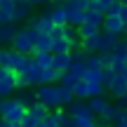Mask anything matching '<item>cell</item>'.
<instances>
[{
	"label": "cell",
	"instance_id": "cell-1",
	"mask_svg": "<svg viewBox=\"0 0 127 127\" xmlns=\"http://www.w3.org/2000/svg\"><path fill=\"white\" fill-rule=\"evenodd\" d=\"M38 31L31 26L26 28H17V33H14V38L9 42H12V50L19 52V54H33V40H35Z\"/></svg>",
	"mask_w": 127,
	"mask_h": 127
},
{
	"label": "cell",
	"instance_id": "cell-2",
	"mask_svg": "<svg viewBox=\"0 0 127 127\" xmlns=\"http://www.w3.org/2000/svg\"><path fill=\"white\" fill-rule=\"evenodd\" d=\"M33 96H35V101H40V104L47 106L50 111L59 106V104H57V90H54V85H40Z\"/></svg>",
	"mask_w": 127,
	"mask_h": 127
},
{
	"label": "cell",
	"instance_id": "cell-3",
	"mask_svg": "<svg viewBox=\"0 0 127 127\" xmlns=\"http://www.w3.org/2000/svg\"><path fill=\"white\" fill-rule=\"evenodd\" d=\"M31 14H33V5H28V2H14V9H12V24L26 21V19H31Z\"/></svg>",
	"mask_w": 127,
	"mask_h": 127
},
{
	"label": "cell",
	"instance_id": "cell-4",
	"mask_svg": "<svg viewBox=\"0 0 127 127\" xmlns=\"http://www.w3.org/2000/svg\"><path fill=\"white\" fill-rule=\"evenodd\" d=\"M54 71L59 73H66L68 66H71V52H57V54H52V64H50Z\"/></svg>",
	"mask_w": 127,
	"mask_h": 127
},
{
	"label": "cell",
	"instance_id": "cell-5",
	"mask_svg": "<svg viewBox=\"0 0 127 127\" xmlns=\"http://www.w3.org/2000/svg\"><path fill=\"white\" fill-rule=\"evenodd\" d=\"M61 35H64V40L68 42V47H71V52L80 47V35H78V28H75V26H71V24H66V26L61 28Z\"/></svg>",
	"mask_w": 127,
	"mask_h": 127
},
{
	"label": "cell",
	"instance_id": "cell-6",
	"mask_svg": "<svg viewBox=\"0 0 127 127\" xmlns=\"http://www.w3.org/2000/svg\"><path fill=\"white\" fill-rule=\"evenodd\" d=\"M31 28H35L38 33H50L52 31V19H50V14H40V17H31V24H28Z\"/></svg>",
	"mask_w": 127,
	"mask_h": 127
},
{
	"label": "cell",
	"instance_id": "cell-7",
	"mask_svg": "<svg viewBox=\"0 0 127 127\" xmlns=\"http://www.w3.org/2000/svg\"><path fill=\"white\" fill-rule=\"evenodd\" d=\"M101 31H106V33H115V35H123V21H120V17H106V14H104Z\"/></svg>",
	"mask_w": 127,
	"mask_h": 127
},
{
	"label": "cell",
	"instance_id": "cell-8",
	"mask_svg": "<svg viewBox=\"0 0 127 127\" xmlns=\"http://www.w3.org/2000/svg\"><path fill=\"white\" fill-rule=\"evenodd\" d=\"M99 45H101V31L94 33V35H90V38H82V40H80V50L85 52V54L99 52Z\"/></svg>",
	"mask_w": 127,
	"mask_h": 127
},
{
	"label": "cell",
	"instance_id": "cell-9",
	"mask_svg": "<svg viewBox=\"0 0 127 127\" xmlns=\"http://www.w3.org/2000/svg\"><path fill=\"white\" fill-rule=\"evenodd\" d=\"M59 75H61L59 71H54L52 66H47V68H42V71H40L38 85H57V82H59Z\"/></svg>",
	"mask_w": 127,
	"mask_h": 127
},
{
	"label": "cell",
	"instance_id": "cell-10",
	"mask_svg": "<svg viewBox=\"0 0 127 127\" xmlns=\"http://www.w3.org/2000/svg\"><path fill=\"white\" fill-rule=\"evenodd\" d=\"M106 106H108V101H106L104 96H90V99H87V108H90V113L96 115V118L106 111Z\"/></svg>",
	"mask_w": 127,
	"mask_h": 127
},
{
	"label": "cell",
	"instance_id": "cell-11",
	"mask_svg": "<svg viewBox=\"0 0 127 127\" xmlns=\"http://www.w3.org/2000/svg\"><path fill=\"white\" fill-rule=\"evenodd\" d=\"M33 52H52V38L50 33H38L33 40Z\"/></svg>",
	"mask_w": 127,
	"mask_h": 127
},
{
	"label": "cell",
	"instance_id": "cell-12",
	"mask_svg": "<svg viewBox=\"0 0 127 127\" xmlns=\"http://www.w3.org/2000/svg\"><path fill=\"white\" fill-rule=\"evenodd\" d=\"M24 113H26V108H24V106H21V104L17 101V104H14V106H12V108H9V111H7L5 115H0V118H2L5 123H21Z\"/></svg>",
	"mask_w": 127,
	"mask_h": 127
},
{
	"label": "cell",
	"instance_id": "cell-13",
	"mask_svg": "<svg viewBox=\"0 0 127 127\" xmlns=\"http://www.w3.org/2000/svg\"><path fill=\"white\" fill-rule=\"evenodd\" d=\"M14 90H17V85H14V71H9L5 78H0V99L9 96Z\"/></svg>",
	"mask_w": 127,
	"mask_h": 127
},
{
	"label": "cell",
	"instance_id": "cell-14",
	"mask_svg": "<svg viewBox=\"0 0 127 127\" xmlns=\"http://www.w3.org/2000/svg\"><path fill=\"white\" fill-rule=\"evenodd\" d=\"M54 90H57V104L59 106H68L75 96H73V90L71 87H64V85H54Z\"/></svg>",
	"mask_w": 127,
	"mask_h": 127
},
{
	"label": "cell",
	"instance_id": "cell-15",
	"mask_svg": "<svg viewBox=\"0 0 127 127\" xmlns=\"http://www.w3.org/2000/svg\"><path fill=\"white\" fill-rule=\"evenodd\" d=\"M68 127H96V115L87 113V115H71V125Z\"/></svg>",
	"mask_w": 127,
	"mask_h": 127
},
{
	"label": "cell",
	"instance_id": "cell-16",
	"mask_svg": "<svg viewBox=\"0 0 127 127\" xmlns=\"http://www.w3.org/2000/svg\"><path fill=\"white\" fill-rule=\"evenodd\" d=\"M108 90H111V94H113L115 99H120L123 94H127V80L123 75H115V80L108 85Z\"/></svg>",
	"mask_w": 127,
	"mask_h": 127
},
{
	"label": "cell",
	"instance_id": "cell-17",
	"mask_svg": "<svg viewBox=\"0 0 127 127\" xmlns=\"http://www.w3.org/2000/svg\"><path fill=\"white\" fill-rule=\"evenodd\" d=\"M33 66V57L31 54H17V61H14V73H26L28 68Z\"/></svg>",
	"mask_w": 127,
	"mask_h": 127
},
{
	"label": "cell",
	"instance_id": "cell-18",
	"mask_svg": "<svg viewBox=\"0 0 127 127\" xmlns=\"http://www.w3.org/2000/svg\"><path fill=\"white\" fill-rule=\"evenodd\" d=\"M50 19H52L54 26H66V7L61 2H57V7L50 12Z\"/></svg>",
	"mask_w": 127,
	"mask_h": 127
},
{
	"label": "cell",
	"instance_id": "cell-19",
	"mask_svg": "<svg viewBox=\"0 0 127 127\" xmlns=\"http://www.w3.org/2000/svg\"><path fill=\"white\" fill-rule=\"evenodd\" d=\"M120 111H123V106H120V104H118V106H111V104H108V106H106V111L99 115V118L104 120V123H118Z\"/></svg>",
	"mask_w": 127,
	"mask_h": 127
},
{
	"label": "cell",
	"instance_id": "cell-20",
	"mask_svg": "<svg viewBox=\"0 0 127 127\" xmlns=\"http://www.w3.org/2000/svg\"><path fill=\"white\" fill-rule=\"evenodd\" d=\"M120 35H115V33H106L101 31V45H99V52H111L113 50V45L118 42Z\"/></svg>",
	"mask_w": 127,
	"mask_h": 127
},
{
	"label": "cell",
	"instance_id": "cell-21",
	"mask_svg": "<svg viewBox=\"0 0 127 127\" xmlns=\"http://www.w3.org/2000/svg\"><path fill=\"white\" fill-rule=\"evenodd\" d=\"M82 21H85V12L66 7V24H71V26H80Z\"/></svg>",
	"mask_w": 127,
	"mask_h": 127
},
{
	"label": "cell",
	"instance_id": "cell-22",
	"mask_svg": "<svg viewBox=\"0 0 127 127\" xmlns=\"http://www.w3.org/2000/svg\"><path fill=\"white\" fill-rule=\"evenodd\" d=\"M17 54H19V52H14V50H0V66H5V68H14Z\"/></svg>",
	"mask_w": 127,
	"mask_h": 127
},
{
	"label": "cell",
	"instance_id": "cell-23",
	"mask_svg": "<svg viewBox=\"0 0 127 127\" xmlns=\"http://www.w3.org/2000/svg\"><path fill=\"white\" fill-rule=\"evenodd\" d=\"M33 64H35L38 68H47L52 64V52H33Z\"/></svg>",
	"mask_w": 127,
	"mask_h": 127
},
{
	"label": "cell",
	"instance_id": "cell-24",
	"mask_svg": "<svg viewBox=\"0 0 127 127\" xmlns=\"http://www.w3.org/2000/svg\"><path fill=\"white\" fill-rule=\"evenodd\" d=\"M28 113L33 115V118H38V120H42V118H47V113H50V108H47V106H42L40 101H33L31 106H28Z\"/></svg>",
	"mask_w": 127,
	"mask_h": 127
},
{
	"label": "cell",
	"instance_id": "cell-25",
	"mask_svg": "<svg viewBox=\"0 0 127 127\" xmlns=\"http://www.w3.org/2000/svg\"><path fill=\"white\" fill-rule=\"evenodd\" d=\"M87 113H90V108H87L85 101H75L73 99L71 104H68V115H73V118H75V115H87Z\"/></svg>",
	"mask_w": 127,
	"mask_h": 127
},
{
	"label": "cell",
	"instance_id": "cell-26",
	"mask_svg": "<svg viewBox=\"0 0 127 127\" xmlns=\"http://www.w3.org/2000/svg\"><path fill=\"white\" fill-rule=\"evenodd\" d=\"M111 54H113V59H120V61H125V59H127V40H120V38H118V42L113 45Z\"/></svg>",
	"mask_w": 127,
	"mask_h": 127
},
{
	"label": "cell",
	"instance_id": "cell-27",
	"mask_svg": "<svg viewBox=\"0 0 127 127\" xmlns=\"http://www.w3.org/2000/svg\"><path fill=\"white\" fill-rule=\"evenodd\" d=\"M17 33V26L14 24H0V42H9Z\"/></svg>",
	"mask_w": 127,
	"mask_h": 127
},
{
	"label": "cell",
	"instance_id": "cell-28",
	"mask_svg": "<svg viewBox=\"0 0 127 127\" xmlns=\"http://www.w3.org/2000/svg\"><path fill=\"white\" fill-rule=\"evenodd\" d=\"M75 28H78V35H80V40H82V38H90V35H94V33L101 31L99 26H94V24H85V21H82L80 26H75Z\"/></svg>",
	"mask_w": 127,
	"mask_h": 127
},
{
	"label": "cell",
	"instance_id": "cell-29",
	"mask_svg": "<svg viewBox=\"0 0 127 127\" xmlns=\"http://www.w3.org/2000/svg\"><path fill=\"white\" fill-rule=\"evenodd\" d=\"M71 90H73V96H75V99H87V96H90V92H87V82L82 80V78L75 80V85H73Z\"/></svg>",
	"mask_w": 127,
	"mask_h": 127
},
{
	"label": "cell",
	"instance_id": "cell-30",
	"mask_svg": "<svg viewBox=\"0 0 127 127\" xmlns=\"http://www.w3.org/2000/svg\"><path fill=\"white\" fill-rule=\"evenodd\" d=\"M101 21H104V14L94 12V9H85V24H94V26L101 28Z\"/></svg>",
	"mask_w": 127,
	"mask_h": 127
},
{
	"label": "cell",
	"instance_id": "cell-31",
	"mask_svg": "<svg viewBox=\"0 0 127 127\" xmlns=\"http://www.w3.org/2000/svg\"><path fill=\"white\" fill-rule=\"evenodd\" d=\"M85 66H87V71H99V68H101L99 52H92V54H87V57H85Z\"/></svg>",
	"mask_w": 127,
	"mask_h": 127
},
{
	"label": "cell",
	"instance_id": "cell-32",
	"mask_svg": "<svg viewBox=\"0 0 127 127\" xmlns=\"http://www.w3.org/2000/svg\"><path fill=\"white\" fill-rule=\"evenodd\" d=\"M87 92H90V96H104L106 87H104V82H101V80H96V82H87ZM90 96H87V99H90Z\"/></svg>",
	"mask_w": 127,
	"mask_h": 127
},
{
	"label": "cell",
	"instance_id": "cell-33",
	"mask_svg": "<svg viewBox=\"0 0 127 127\" xmlns=\"http://www.w3.org/2000/svg\"><path fill=\"white\" fill-rule=\"evenodd\" d=\"M57 52H71V47H68V42L64 40V35L52 40V54H57Z\"/></svg>",
	"mask_w": 127,
	"mask_h": 127
},
{
	"label": "cell",
	"instance_id": "cell-34",
	"mask_svg": "<svg viewBox=\"0 0 127 127\" xmlns=\"http://www.w3.org/2000/svg\"><path fill=\"white\" fill-rule=\"evenodd\" d=\"M75 80H80V78H75L71 71H66V73H61V75H59V85H64V87H73V85H75Z\"/></svg>",
	"mask_w": 127,
	"mask_h": 127
},
{
	"label": "cell",
	"instance_id": "cell-35",
	"mask_svg": "<svg viewBox=\"0 0 127 127\" xmlns=\"http://www.w3.org/2000/svg\"><path fill=\"white\" fill-rule=\"evenodd\" d=\"M14 85L21 87V90H26V87L31 85V78H28V73H14Z\"/></svg>",
	"mask_w": 127,
	"mask_h": 127
},
{
	"label": "cell",
	"instance_id": "cell-36",
	"mask_svg": "<svg viewBox=\"0 0 127 127\" xmlns=\"http://www.w3.org/2000/svg\"><path fill=\"white\" fill-rule=\"evenodd\" d=\"M52 118H54V123H57V125H71V115L64 113L61 108H59V111H54V113H52Z\"/></svg>",
	"mask_w": 127,
	"mask_h": 127
},
{
	"label": "cell",
	"instance_id": "cell-37",
	"mask_svg": "<svg viewBox=\"0 0 127 127\" xmlns=\"http://www.w3.org/2000/svg\"><path fill=\"white\" fill-rule=\"evenodd\" d=\"M113 80H115V73L111 71V66H108V68H101V82H104L106 90H108V85H111Z\"/></svg>",
	"mask_w": 127,
	"mask_h": 127
},
{
	"label": "cell",
	"instance_id": "cell-38",
	"mask_svg": "<svg viewBox=\"0 0 127 127\" xmlns=\"http://www.w3.org/2000/svg\"><path fill=\"white\" fill-rule=\"evenodd\" d=\"M19 125H21V127H38V125H40V120H38V118H33V115H31V113L26 111V113H24V118H21V123H19Z\"/></svg>",
	"mask_w": 127,
	"mask_h": 127
},
{
	"label": "cell",
	"instance_id": "cell-39",
	"mask_svg": "<svg viewBox=\"0 0 127 127\" xmlns=\"http://www.w3.org/2000/svg\"><path fill=\"white\" fill-rule=\"evenodd\" d=\"M17 101H19V104H21V106H24V108H28V106H31V104H33V101H35V96H33V94H31V92H24V94H21V96H17Z\"/></svg>",
	"mask_w": 127,
	"mask_h": 127
},
{
	"label": "cell",
	"instance_id": "cell-40",
	"mask_svg": "<svg viewBox=\"0 0 127 127\" xmlns=\"http://www.w3.org/2000/svg\"><path fill=\"white\" fill-rule=\"evenodd\" d=\"M14 104H17V99H7V96H2V99H0V115H5Z\"/></svg>",
	"mask_w": 127,
	"mask_h": 127
},
{
	"label": "cell",
	"instance_id": "cell-41",
	"mask_svg": "<svg viewBox=\"0 0 127 127\" xmlns=\"http://www.w3.org/2000/svg\"><path fill=\"white\" fill-rule=\"evenodd\" d=\"M99 59H101V68H108L113 64V54L111 52H99Z\"/></svg>",
	"mask_w": 127,
	"mask_h": 127
},
{
	"label": "cell",
	"instance_id": "cell-42",
	"mask_svg": "<svg viewBox=\"0 0 127 127\" xmlns=\"http://www.w3.org/2000/svg\"><path fill=\"white\" fill-rule=\"evenodd\" d=\"M125 61H120V59H113V64H111V71L115 73V75H123V71H125Z\"/></svg>",
	"mask_w": 127,
	"mask_h": 127
},
{
	"label": "cell",
	"instance_id": "cell-43",
	"mask_svg": "<svg viewBox=\"0 0 127 127\" xmlns=\"http://www.w3.org/2000/svg\"><path fill=\"white\" fill-rule=\"evenodd\" d=\"M96 2H99V9H101V12H106V7H108L111 2H115V0H96Z\"/></svg>",
	"mask_w": 127,
	"mask_h": 127
},
{
	"label": "cell",
	"instance_id": "cell-44",
	"mask_svg": "<svg viewBox=\"0 0 127 127\" xmlns=\"http://www.w3.org/2000/svg\"><path fill=\"white\" fill-rule=\"evenodd\" d=\"M118 104L123 106V108H127V94H123V96H120V99H118Z\"/></svg>",
	"mask_w": 127,
	"mask_h": 127
},
{
	"label": "cell",
	"instance_id": "cell-45",
	"mask_svg": "<svg viewBox=\"0 0 127 127\" xmlns=\"http://www.w3.org/2000/svg\"><path fill=\"white\" fill-rule=\"evenodd\" d=\"M28 5H42V2H50V0H26Z\"/></svg>",
	"mask_w": 127,
	"mask_h": 127
},
{
	"label": "cell",
	"instance_id": "cell-46",
	"mask_svg": "<svg viewBox=\"0 0 127 127\" xmlns=\"http://www.w3.org/2000/svg\"><path fill=\"white\" fill-rule=\"evenodd\" d=\"M7 127H21L19 123H7Z\"/></svg>",
	"mask_w": 127,
	"mask_h": 127
},
{
	"label": "cell",
	"instance_id": "cell-47",
	"mask_svg": "<svg viewBox=\"0 0 127 127\" xmlns=\"http://www.w3.org/2000/svg\"><path fill=\"white\" fill-rule=\"evenodd\" d=\"M113 127H127L125 123H113Z\"/></svg>",
	"mask_w": 127,
	"mask_h": 127
},
{
	"label": "cell",
	"instance_id": "cell-48",
	"mask_svg": "<svg viewBox=\"0 0 127 127\" xmlns=\"http://www.w3.org/2000/svg\"><path fill=\"white\" fill-rule=\"evenodd\" d=\"M123 33H127V21H123Z\"/></svg>",
	"mask_w": 127,
	"mask_h": 127
},
{
	"label": "cell",
	"instance_id": "cell-49",
	"mask_svg": "<svg viewBox=\"0 0 127 127\" xmlns=\"http://www.w3.org/2000/svg\"><path fill=\"white\" fill-rule=\"evenodd\" d=\"M0 127H7V123H5V120H2V118H0Z\"/></svg>",
	"mask_w": 127,
	"mask_h": 127
},
{
	"label": "cell",
	"instance_id": "cell-50",
	"mask_svg": "<svg viewBox=\"0 0 127 127\" xmlns=\"http://www.w3.org/2000/svg\"><path fill=\"white\" fill-rule=\"evenodd\" d=\"M50 2H64V0H50Z\"/></svg>",
	"mask_w": 127,
	"mask_h": 127
},
{
	"label": "cell",
	"instance_id": "cell-51",
	"mask_svg": "<svg viewBox=\"0 0 127 127\" xmlns=\"http://www.w3.org/2000/svg\"><path fill=\"white\" fill-rule=\"evenodd\" d=\"M57 127H68V125H57Z\"/></svg>",
	"mask_w": 127,
	"mask_h": 127
},
{
	"label": "cell",
	"instance_id": "cell-52",
	"mask_svg": "<svg viewBox=\"0 0 127 127\" xmlns=\"http://www.w3.org/2000/svg\"><path fill=\"white\" fill-rule=\"evenodd\" d=\"M17 2H26V0H17Z\"/></svg>",
	"mask_w": 127,
	"mask_h": 127
},
{
	"label": "cell",
	"instance_id": "cell-53",
	"mask_svg": "<svg viewBox=\"0 0 127 127\" xmlns=\"http://www.w3.org/2000/svg\"><path fill=\"white\" fill-rule=\"evenodd\" d=\"M106 127H113V125H108V123H106Z\"/></svg>",
	"mask_w": 127,
	"mask_h": 127
},
{
	"label": "cell",
	"instance_id": "cell-54",
	"mask_svg": "<svg viewBox=\"0 0 127 127\" xmlns=\"http://www.w3.org/2000/svg\"><path fill=\"white\" fill-rule=\"evenodd\" d=\"M120 2H127V0H120Z\"/></svg>",
	"mask_w": 127,
	"mask_h": 127
},
{
	"label": "cell",
	"instance_id": "cell-55",
	"mask_svg": "<svg viewBox=\"0 0 127 127\" xmlns=\"http://www.w3.org/2000/svg\"><path fill=\"white\" fill-rule=\"evenodd\" d=\"M0 5H2V0H0Z\"/></svg>",
	"mask_w": 127,
	"mask_h": 127
},
{
	"label": "cell",
	"instance_id": "cell-56",
	"mask_svg": "<svg viewBox=\"0 0 127 127\" xmlns=\"http://www.w3.org/2000/svg\"><path fill=\"white\" fill-rule=\"evenodd\" d=\"M87 2H92V0H87Z\"/></svg>",
	"mask_w": 127,
	"mask_h": 127
},
{
	"label": "cell",
	"instance_id": "cell-57",
	"mask_svg": "<svg viewBox=\"0 0 127 127\" xmlns=\"http://www.w3.org/2000/svg\"><path fill=\"white\" fill-rule=\"evenodd\" d=\"M118 2H120V0H118Z\"/></svg>",
	"mask_w": 127,
	"mask_h": 127
}]
</instances>
